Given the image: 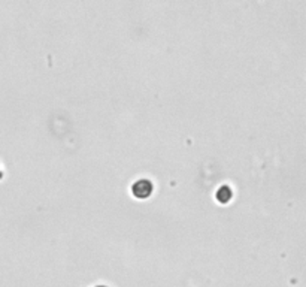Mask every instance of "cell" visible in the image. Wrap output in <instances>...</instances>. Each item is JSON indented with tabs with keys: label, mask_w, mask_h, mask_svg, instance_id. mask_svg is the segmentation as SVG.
<instances>
[{
	"label": "cell",
	"mask_w": 306,
	"mask_h": 287,
	"mask_svg": "<svg viewBox=\"0 0 306 287\" xmlns=\"http://www.w3.org/2000/svg\"><path fill=\"white\" fill-rule=\"evenodd\" d=\"M131 190L136 198H148L153 191V184L148 180H139L133 184Z\"/></svg>",
	"instance_id": "obj_1"
}]
</instances>
